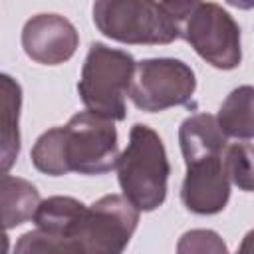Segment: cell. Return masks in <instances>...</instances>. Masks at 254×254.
<instances>
[{"mask_svg": "<svg viewBox=\"0 0 254 254\" xmlns=\"http://www.w3.org/2000/svg\"><path fill=\"white\" fill-rule=\"evenodd\" d=\"M64 175H103L117 167V129L111 119L79 111L64 127H56Z\"/></svg>", "mask_w": 254, "mask_h": 254, "instance_id": "cell-5", "label": "cell"}, {"mask_svg": "<svg viewBox=\"0 0 254 254\" xmlns=\"http://www.w3.org/2000/svg\"><path fill=\"white\" fill-rule=\"evenodd\" d=\"M79 46L75 26L60 14H36L22 28V48L26 56L42 65L67 62Z\"/></svg>", "mask_w": 254, "mask_h": 254, "instance_id": "cell-8", "label": "cell"}, {"mask_svg": "<svg viewBox=\"0 0 254 254\" xmlns=\"http://www.w3.org/2000/svg\"><path fill=\"white\" fill-rule=\"evenodd\" d=\"M0 196H2V222L6 230H12L28 220H34V214L42 202L36 185H32L26 179L14 177L10 173L2 175Z\"/></svg>", "mask_w": 254, "mask_h": 254, "instance_id": "cell-11", "label": "cell"}, {"mask_svg": "<svg viewBox=\"0 0 254 254\" xmlns=\"http://www.w3.org/2000/svg\"><path fill=\"white\" fill-rule=\"evenodd\" d=\"M0 101H2V171L8 173L20 155V107L22 87L8 73L0 75Z\"/></svg>", "mask_w": 254, "mask_h": 254, "instance_id": "cell-12", "label": "cell"}, {"mask_svg": "<svg viewBox=\"0 0 254 254\" xmlns=\"http://www.w3.org/2000/svg\"><path fill=\"white\" fill-rule=\"evenodd\" d=\"M135 64L129 52L93 42L77 81V93L85 109L111 121H123Z\"/></svg>", "mask_w": 254, "mask_h": 254, "instance_id": "cell-3", "label": "cell"}, {"mask_svg": "<svg viewBox=\"0 0 254 254\" xmlns=\"http://www.w3.org/2000/svg\"><path fill=\"white\" fill-rule=\"evenodd\" d=\"M115 171L123 196L139 212H151L165 202L171 165L163 139L149 125L131 127L129 143L119 155Z\"/></svg>", "mask_w": 254, "mask_h": 254, "instance_id": "cell-1", "label": "cell"}, {"mask_svg": "<svg viewBox=\"0 0 254 254\" xmlns=\"http://www.w3.org/2000/svg\"><path fill=\"white\" fill-rule=\"evenodd\" d=\"M139 224V210L123 194H105L95 200L69 240L75 254H123Z\"/></svg>", "mask_w": 254, "mask_h": 254, "instance_id": "cell-6", "label": "cell"}, {"mask_svg": "<svg viewBox=\"0 0 254 254\" xmlns=\"http://www.w3.org/2000/svg\"><path fill=\"white\" fill-rule=\"evenodd\" d=\"M12 254H75V248L69 238L36 228L16 240Z\"/></svg>", "mask_w": 254, "mask_h": 254, "instance_id": "cell-16", "label": "cell"}, {"mask_svg": "<svg viewBox=\"0 0 254 254\" xmlns=\"http://www.w3.org/2000/svg\"><path fill=\"white\" fill-rule=\"evenodd\" d=\"M216 121L226 137L254 139V85H238L218 107Z\"/></svg>", "mask_w": 254, "mask_h": 254, "instance_id": "cell-13", "label": "cell"}, {"mask_svg": "<svg viewBox=\"0 0 254 254\" xmlns=\"http://www.w3.org/2000/svg\"><path fill=\"white\" fill-rule=\"evenodd\" d=\"M222 159L230 185L244 192H254V145L232 143L226 147Z\"/></svg>", "mask_w": 254, "mask_h": 254, "instance_id": "cell-15", "label": "cell"}, {"mask_svg": "<svg viewBox=\"0 0 254 254\" xmlns=\"http://www.w3.org/2000/svg\"><path fill=\"white\" fill-rule=\"evenodd\" d=\"M236 254H254V228L244 234V238H242Z\"/></svg>", "mask_w": 254, "mask_h": 254, "instance_id": "cell-18", "label": "cell"}, {"mask_svg": "<svg viewBox=\"0 0 254 254\" xmlns=\"http://www.w3.org/2000/svg\"><path fill=\"white\" fill-rule=\"evenodd\" d=\"M181 20V38L216 69H234L242 62L240 26L216 2H171Z\"/></svg>", "mask_w": 254, "mask_h": 254, "instance_id": "cell-4", "label": "cell"}, {"mask_svg": "<svg viewBox=\"0 0 254 254\" xmlns=\"http://www.w3.org/2000/svg\"><path fill=\"white\" fill-rule=\"evenodd\" d=\"M175 254H228V246L216 230L192 228L179 238Z\"/></svg>", "mask_w": 254, "mask_h": 254, "instance_id": "cell-17", "label": "cell"}, {"mask_svg": "<svg viewBox=\"0 0 254 254\" xmlns=\"http://www.w3.org/2000/svg\"><path fill=\"white\" fill-rule=\"evenodd\" d=\"M179 145L187 167L204 159L222 157L228 147L216 115L210 113L189 115L179 127Z\"/></svg>", "mask_w": 254, "mask_h": 254, "instance_id": "cell-10", "label": "cell"}, {"mask_svg": "<svg viewBox=\"0 0 254 254\" xmlns=\"http://www.w3.org/2000/svg\"><path fill=\"white\" fill-rule=\"evenodd\" d=\"M196 89V77L189 64L175 58H147L135 64L129 99L147 113L189 105Z\"/></svg>", "mask_w": 254, "mask_h": 254, "instance_id": "cell-7", "label": "cell"}, {"mask_svg": "<svg viewBox=\"0 0 254 254\" xmlns=\"http://www.w3.org/2000/svg\"><path fill=\"white\" fill-rule=\"evenodd\" d=\"M97 30L121 44H171L181 38V20L171 2L97 0L91 8Z\"/></svg>", "mask_w": 254, "mask_h": 254, "instance_id": "cell-2", "label": "cell"}, {"mask_svg": "<svg viewBox=\"0 0 254 254\" xmlns=\"http://www.w3.org/2000/svg\"><path fill=\"white\" fill-rule=\"evenodd\" d=\"M222 157L204 159L187 167L181 187V200L187 210L202 216L224 210L230 198V179L226 175Z\"/></svg>", "mask_w": 254, "mask_h": 254, "instance_id": "cell-9", "label": "cell"}, {"mask_svg": "<svg viewBox=\"0 0 254 254\" xmlns=\"http://www.w3.org/2000/svg\"><path fill=\"white\" fill-rule=\"evenodd\" d=\"M85 210L87 206L73 196H50L40 202L34 214V224L40 230L69 238Z\"/></svg>", "mask_w": 254, "mask_h": 254, "instance_id": "cell-14", "label": "cell"}]
</instances>
